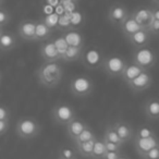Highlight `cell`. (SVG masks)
I'll return each mask as SVG.
<instances>
[{
    "instance_id": "4316f807",
    "label": "cell",
    "mask_w": 159,
    "mask_h": 159,
    "mask_svg": "<svg viewBox=\"0 0 159 159\" xmlns=\"http://www.w3.org/2000/svg\"><path fill=\"white\" fill-rule=\"evenodd\" d=\"M96 134L93 130H92L89 126H87L86 129L81 132V134L79 136H76L74 139H73V143L74 144H80V143H83V142H87V141H91V139H96Z\"/></svg>"
},
{
    "instance_id": "1f68e13d",
    "label": "cell",
    "mask_w": 159,
    "mask_h": 159,
    "mask_svg": "<svg viewBox=\"0 0 159 159\" xmlns=\"http://www.w3.org/2000/svg\"><path fill=\"white\" fill-rule=\"evenodd\" d=\"M59 157L62 158H66V159H76V154L72 148L69 147H63L60 149L59 152Z\"/></svg>"
},
{
    "instance_id": "7bdbcfd3",
    "label": "cell",
    "mask_w": 159,
    "mask_h": 159,
    "mask_svg": "<svg viewBox=\"0 0 159 159\" xmlns=\"http://www.w3.org/2000/svg\"><path fill=\"white\" fill-rule=\"evenodd\" d=\"M2 32H3V27H1V26H0V34L2 33Z\"/></svg>"
},
{
    "instance_id": "4fadbf2b",
    "label": "cell",
    "mask_w": 159,
    "mask_h": 159,
    "mask_svg": "<svg viewBox=\"0 0 159 159\" xmlns=\"http://www.w3.org/2000/svg\"><path fill=\"white\" fill-rule=\"evenodd\" d=\"M130 14L135 20V22L139 25H141L143 29H146V27L155 20V19L152 18L150 8H147V7H139V8H137V9L133 10V12Z\"/></svg>"
},
{
    "instance_id": "60d3db41",
    "label": "cell",
    "mask_w": 159,
    "mask_h": 159,
    "mask_svg": "<svg viewBox=\"0 0 159 159\" xmlns=\"http://www.w3.org/2000/svg\"><path fill=\"white\" fill-rule=\"evenodd\" d=\"M3 3H5V0H0V7H2Z\"/></svg>"
},
{
    "instance_id": "277c9868",
    "label": "cell",
    "mask_w": 159,
    "mask_h": 159,
    "mask_svg": "<svg viewBox=\"0 0 159 159\" xmlns=\"http://www.w3.org/2000/svg\"><path fill=\"white\" fill-rule=\"evenodd\" d=\"M132 62L143 70H149L156 63V53L149 46L136 48L133 53Z\"/></svg>"
},
{
    "instance_id": "836d02e7",
    "label": "cell",
    "mask_w": 159,
    "mask_h": 159,
    "mask_svg": "<svg viewBox=\"0 0 159 159\" xmlns=\"http://www.w3.org/2000/svg\"><path fill=\"white\" fill-rule=\"evenodd\" d=\"M146 30H147L148 33L152 36H157L159 33V20H154L146 27Z\"/></svg>"
},
{
    "instance_id": "f6af8a7d",
    "label": "cell",
    "mask_w": 159,
    "mask_h": 159,
    "mask_svg": "<svg viewBox=\"0 0 159 159\" xmlns=\"http://www.w3.org/2000/svg\"><path fill=\"white\" fill-rule=\"evenodd\" d=\"M73 2H77V1H79V0H72Z\"/></svg>"
},
{
    "instance_id": "74e56055",
    "label": "cell",
    "mask_w": 159,
    "mask_h": 159,
    "mask_svg": "<svg viewBox=\"0 0 159 159\" xmlns=\"http://www.w3.org/2000/svg\"><path fill=\"white\" fill-rule=\"evenodd\" d=\"M9 129V120H5V121H0V135L6 134Z\"/></svg>"
},
{
    "instance_id": "7a4b0ae2",
    "label": "cell",
    "mask_w": 159,
    "mask_h": 159,
    "mask_svg": "<svg viewBox=\"0 0 159 159\" xmlns=\"http://www.w3.org/2000/svg\"><path fill=\"white\" fill-rule=\"evenodd\" d=\"M42 131V125L36 119L32 117L21 118L16 121V132L22 139H32L36 137Z\"/></svg>"
},
{
    "instance_id": "d590c367",
    "label": "cell",
    "mask_w": 159,
    "mask_h": 159,
    "mask_svg": "<svg viewBox=\"0 0 159 159\" xmlns=\"http://www.w3.org/2000/svg\"><path fill=\"white\" fill-rule=\"evenodd\" d=\"M10 119V111L7 107L0 105V121H5V120Z\"/></svg>"
},
{
    "instance_id": "e575fe53",
    "label": "cell",
    "mask_w": 159,
    "mask_h": 159,
    "mask_svg": "<svg viewBox=\"0 0 159 159\" xmlns=\"http://www.w3.org/2000/svg\"><path fill=\"white\" fill-rule=\"evenodd\" d=\"M102 141H104L105 147H106L107 152H121V146L120 145L111 143V142H108V141H105V139H102Z\"/></svg>"
},
{
    "instance_id": "44dd1931",
    "label": "cell",
    "mask_w": 159,
    "mask_h": 159,
    "mask_svg": "<svg viewBox=\"0 0 159 159\" xmlns=\"http://www.w3.org/2000/svg\"><path fill=\"white\" fill-rule=\"evenodd\" d=\"M66 126V134H68V136L73 141L75 137L79 136V135L81 134V132H82L84 129H86L89 125H87L84 121L75 118L72 121L69 122Z\"/></svg>"
},
{
    "instance_id": "b9f144b4",
    "label": "cell",
    "mask_w": 159,
    "mask_h": 159,
    "mask_svg": "<svg viewBox=\"0 0 159 159\" xmlns=\"http://www.w3.org/2000/svg\"><path fill=\"white\" fill-rule=\"evenodd\" d=\"M118 159H128V158H126V157H124V156H122V155H121V156H120Z\"/></svg>"
},
{
    "instance_id": "9a60e30c",
    "label": "cell",
    "mask_w": 159,
    "mask_h": 159,
    "mask_svg": "<svg viewBox=\"0 0 159 159\" xmlns=\"http://www.w3.org/2000/svg\"><path fill=\"white\" fill-rule=\"evenodd\" d=\"M39 53L45 62L59 61L60 60V55L58 53L52 40H49V42H46L43 45H40Z\"/></svg>"
},
{
    "instance_id": "ab89813d",
    "label": "cell",
    "mask_w": 159,
    "mask_h": 159,
    "mask_svg": "<svg viewBox=\"0 0 159 159\" xmlns=\"http://www.w3.org/2000/svg\"><path fill=\"white\" fill-rule=\"evenodd\" d=\"M154 6H159V0H152Z\"/></svg>"
},
{
    "instance_id": "e0dca14e",
    "label": "cell",
    "mask_w": 159,
    "mask_h": 159,
    "mask_svg": "<svg viewBox=\"0 0 159 159\" xmlns=\"http://www.w3.org/2000/svg\"><path fill=\"white\" fill-rule=\"evenodd\" d=\"M143 110L149 121H156L159 119V102L156 98L148 99L143 105Z\"/></svg>"
},
{
    "instance_id": "5bb4252c",
    "label": "cell",
    "mask_w": 159,
    "mask_h": 159,
    "mask_svg": "<svg viewBox=\"0 0 159 159\" xmlns=\"http://www.w3.org/2000/svg\"><path fill=\"white\" fill-rule=\"evenodd\" d=\"M150 38H152V35L148 33L147 30L142 29V30H139V31L135 32V33L132 34L131 36H129V37L126 38V40L136 49V48H139V47L147 46L150 42Z\"/></svg>"
},
{
    "instance_id": "603a6c76",
    "label": "cell",
    "mask_w": 159,
    "mask_h": 159,
    "mask_svg": "<svg viewBox=\"0 0 159 159\" xmlns=\"http://www.w3.org/2000/svg\"><path fill=\"white\" fill-rule=\"evenodd\" d=\"M83 50H84V46L83 47L68 46V48L66 49L64 53L61 56V59L60 60H63V62H74L76 60L81 59Z\"/></svg>"
},
{
    "instance_id": "ba28073f",
    "label": "cell",
    "mask_w": 159,
    "mask_h": 159,
    "mask_svg": "<svg viewBox=\"0 0 159 159\" xmlns=\"http://www.w3.org/2000/svg\"><path fill=\"white\" fill-rule=\"evenodd\" d=\"M102 53L99 49L95 47H91L89 49H84L81 57V61L86 68L89 69H96L102 66Z\"/></svg>"
},
{
    "instance_id": "7402d4cb",
    "label": "cell",
    "mask_w": 159,
    "mask_h": 159,
    "mask_svg": "<svg viewBox=\"0 0 159 159\" xmlns=\"http://www.w3.org/2000/svg\"><path fill=\"white\" fill-rule=\"evenodd\" d=\"M63 38L66 39L69 46L83 47L84 46V37L76 29H71L63 34Z\"/></svg>"
},
{
    "instance_id": "8992f818",
    "label": "cell",
    "mask_w": 159,
    "mask_h": 159,
    "mask_svg": "<svg viewBox=\"0 0 159 159\" xmlns=\"http://www.w3.org/2000/svg\"><path fill=\"white\" fill-rule=\"evenodd\" d=\"M126 62L128 61L124 58H122L121 56L111 55L108 56L107 58H105V59H102V66H100L104 69V71L109 76L120 77Z\"/></svg>"
},
{
    "instance_id": "f35d334b",
    "label": "cell",
    "mask_w": 159,
    "mask_h": 159,
    "mask_svg": "<svg viewBox=\"0 0 159 159\" xmlns=\"http://www.w3.org/2000/svg\"><path fill=\"white\" fill-rule=\"evenodd\" d=\"M150 11H152V18L155 20H159V6H154L152 8H150Z\"/></svg>"
},
{
    "instance_id": "52a82bcc",
    "label": "cell",
    "mask_w": 159,
    "mask_h": 159,
    "mask_svg": "<svg viewBox=\"0 0 159 159\" xmlns=\"http://www.w3.org/2000/svg\"><path fill=\"white\" fill-rule=\"evenodd\" d=\"M152 83V74L149 73L148 70H144L142 73H139L135 79H133L131 82H129L128 86L133 93H141L150 87Z\"/></svg>"
},
{
    "instance_id": "83f0119b",
    "label": "cell",
    "mask_w": 159,
    "mask_h": 159,
    "mask_svg": "<svg viewBox=\"0 0 159 159\" xmlns=\"http://www.w3.org/2000/svg\"><path fill=\"white\" fill-rule=\"evenodd\" d=\"M52 43H53V45H55L56 49H57L58 53L60 55V59H61V56L64 53V51H66V49L68 48L69 45L66 44L63 36H59V37L55 38V39L52 40Z\"/></svg>"
},
{
    "instance_id": "5b68a950",
    "label": "cell",
    "mask_w": 159,
    "mask_h": 159,
    "mask_svg": "<svg viewBox=\"0 0 159 159\" xmlns=\"http://www.w3.org/2000/svg\"><path fill=\"white\" fill-rule=\"evenodd\" d=\"M70 91L75 97H86L94 91V83L89 77L79 75L71 80Z\"/></svg>"
},
{
    "instance_id": "9c48e42d",
    "label": "cell",
    "mask_w": 159,
    "mask_h": 159,
    "mask_svg": "<svg viewBox=\"0 0 159 159\" xmlns=\"http://www.w3.org/2000/svg\"><path fill=\"white\" fill-rule=\"evenodd\" d=\"M129 11L125 6L121 3H116L111 6L108 10V21L116 27H119V25L123 22L129 16Z\"/></svg>"
},
{
    "instance_id": "2e32d148",
    "label": "cell",
    "mask_w": 159,
    "mask_h": 159,
    "mask_svg": "<svg viewBox=\"0 0 159 159\" xmlns=\"http://www.w3.org/2000/svg\"><path fill=\"white\" fill-rule=\"evenodd\" d=\"M18 45V36L10 32L0 34V51H10Z\"/></svg>"
},
{
    "instance_id": "3957f363",
    "label": "cell",
    "mask_w": 159,
    "mask_h": 159,
    "mask_svg": "<svg viewBox=\"0 0 159 159\" xmlns=\"http://www.w3.org/2000/svg\"><path fill=\"white\" fill-rule=\"evenodd\" d=\"M51 118L58 125H66L76 118L75 109L66 102H58L51 109Z\"/></svg>"
},
{
    "instance_id": "d4e9b609",
    "label": "cell",
    "mask_w": 159,
    "mask_h": 159,
    "mask_svg": "<svg viewBox=\"0 0 159 159\" xmlns=\"http://www.w3.org/2000/svg\"><path fill=\"white\" fill-rule=\"evenodd\" d=\"M106 147H105V144L102 139H98L96 137L95 142H94L93 150H92V155L89 159H102L105 152H106Z\"/></svg>"
},
{
    "instance_id": "484cf974",
    "label": "cell",
    "mask_w": 159,
    "mask_h": 159,
    "mask_svg": "<svg viewBox=\"0 0 159 159\" xmlns=\"http://www.w3.org/2000/svg\"><path fill=\"white\" fill-rule=\"evenodd\" d=\"M102 139H105V141H108V142H111V143L118 144V145H120V146L123 145L122 141L120 139V137L118 136V134L116 133V131L113 130V128H112V125H111V124H108V125L106 126Z\"/></svg>"
},
{
    "instance_id": "8fae6325",
    "label": "cell",
    "mask_w": 159,
    "mask_h": 159,
    "mask_svg": "<svg viewBox=\"0 0 159 159\" xmlns=\"http://www.w3.org/2000/svg\"><path fill=\"white\" fill-rule=\"evenodd\" d=\"M35 20H23L18 26V36L23 40H35Z\"/></svg>"
},
{
    "instance_id": "7c38bea8",
    "label": "cell",
    "mask_w": 159,
    "mask_h": 159,
    "mask_svg": "<svg viewBox=\"0 0 159 159\" xmlns=\"http://www.w3.org/2000/svg\"><path fill=\"white\" fill-rule=\"evenodd\" d=\"M111 125H112L113 130L116 131V133L118 134V136L120 137L123 144L131 141L134 136V130L131 126V124L123 121V120H118Z\"/></svg>"
},
{
    "instance_id": "30bf717a",
    "label": "cell",
    "mask_w": 159,
    "mask_h": 159,
    "mask_svg": "<svg viewBox=\"0 0 159 159\" xmlns=\"http://www.w3.org/2000/svg\"><path fill=\"white\" fill-rule=\"evenodd\" d=\"M133 144L136 152L139 154V156L147 152L148 150L152 149L154 147H157L159 145L158 137L157 135L155 136H149V137H135L133 136Z\"/></svg>"
},
{
    "instance_id": "6da1fadb",
    "label": "cell",
    "mask_w": 159,
    "mask_h": 159,
    "mask_svg": "<svg viewBox=\"0 0 159 159\" xmlns=\"http://www.w3.org/2000/svg\"><path fill=\"white\" fill-rule=\"evenodd\" d=\"M38 82L45 87L57 86L63 76V71L58 61L44 62L36 72Z\"/></svg>"
},
{
    "instance_id": "f1b7e54d",
    "label": "cell",
    "mask_w": 159,
    "mask_h": 159,
    "mask_svg": "<svg viewBox=\"0 0 159 159\" xmlns=\"http://www.w3.org/2000/svg\"><path fill=\"white\" fill-rule=\"evenodd\" d=\"M155 132L148 126H141L139 129H137L136 131H134V136L135 137H149V136H155Z\"/></svg>"
},
{
    "instance_id": "d6986e66",
    "label": "cell",
    "mask_w": 159,
    "mask_h": 159,
    "mask_svg": "<svg viewBox=\"0 0 159 159\" xmlns=\"http://www.w3.org/2000/svg\"><path fill=\"white\" fill-rule=\"evenodd\" d=\"M143 71H144L143 69L139 68V66H136V64L133 63V62H126V64H125V66H124L120 77H121L122 81H123L125 84H128L129 82H131L133 79H135V77H136L139 73L143 72Z\"/></svg>"
},
{
    "instance_id": "8d00e7d4",
    "label": "cell",
    "mask_w": 159,
    "mask_h": 159,
    "mask_svg": "<svg viewBox=\"0 0 159 159\" xmlns=\"http://www.w3.org/2000/svg\"><path fill=\"white\" fill-rule=\"evenodd\" d=\"M121 156V152H106L102 159H118Z\"/></svg>"
},
{
    "instance_id": "ee69618b",
    "label": "cell",
    "mask_w": 159,
    "mask_h": 159,
    "mask_svg": "<svg viewBox=\"0 0 159 159\" xmlns=\"http://www.w3.org/2000/svg\"><path fill=\"white\" fill-rule=\"evenodd\" d=\"M1 79H2V74H1V72H0V83H1Z\"/></svg>"
},
{
    "instance_id": "4dcf8cb0",
    "label": "cell",
    "mask_w": 159,
    "mask_h": 159,
    "mask_svg": "<svg viewBox=\"0 0 159 159\" xmlns=\"http://www.w3.org/2000/svg\"><path fill=\"white\" fill-rule=\"evenodd\" d=\"M11 20V14L9 13L7 9L3 7H0V26L5 27Z\"/></svg>"
},
{
    "instance_id": "bcb514c9",
    "label": "cell",
    "mask_w": 159,
    "mask_h": 159,
    "mask_svg": "<svg viewBox=\"0 0 159 159\" xmlns=\"http://www.w3.org/2000/svg\"><path fill=\"white\" fill-rule=\"evenodd\" d=\"M58 159H66V158H62V157H59Z\"/></svg>"
},
{
    "instance_id": "cb8c5ba5",
    "label": "cell",
    "mask_w": 159,
    "mask_h": 159,
    "mask_svg": "<svg viewBox=\"0 0 159 159\" xmlns=\"http://www.w3.org/2000/svg\"><path fill=\"white\" fill-rule=\"evenodd\" d=\"M95 139H91V141L83 142V143H80V144H74L77 154L81 155V157H83V158H91Z\"/></svg>"
},
{
    "instance_id": "d6a6232c",
    "label": "cell",
    "mask_w": 159,
    "mask_h": 159,
    "mask_svg": "<svg viewBox=\"0 0 159 159\" xmlns=\"http://www.w3.org/2000/svg\"><path fill=\"white\" fill-rule=\"evenodd\" d=\"M139 157L142 159H159V146L154 147L152 149L148 150L147 152L141 155Z\"/></svg>"
},
{
    "instance_id": "ffe728a7",
    "label": "cell",
    "mask_w": 159,
    "mask_h": 159,
    "mask_svg": "<svg viewBox=\"0 0 159 159\" xmlns=\"http://www.w3.org/2000/svg\"><path fill=\"white\" fill-rule=\"evenodd\" d=\"M52 34V30L44 22L43 19L36 21L35 25V40L36 42H45L49 39Z\"/></svg>"
},
{
    "instance_id": "ac0fdd59",
    "label": "cell",
    "mask_w": 159,
    "mask_h": 159,
    "mask_svg": "<svg viewBox=\"0 0 159 159\" xmlns=\"http://www.w3.org/2000/svg\"><path fill=\"white\" fill-rule=\"evenodd\" d=\"M118 29L121 31V33L123 34L124 37L128 38L129 36H131L132 34H134L135 32L142 30L143 27H142L141 25L137 24V23L135 22L134 19L131 16V14H129V16H126L125 20H124L123 22L119 25V27H118Z\"/></svg>"
},
{
    "instance_id": "f546056e",
    "label": "cell",
    "mask_w": 159,
    "mask_h": 159,
    "mask_svg": "<svg viewBox=\"0 0 159 159\" xmlns=\"http://www.w3.org/2000/svg\"><path fill=\"white\" fill-rule=\"evenodd\" d=\"M83 20L82 14L79 11H73L70 13V23H71V29H77L81 22Z\"/></svg>"
}]
</instances>
